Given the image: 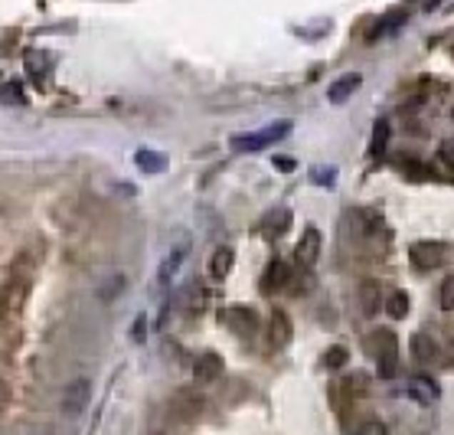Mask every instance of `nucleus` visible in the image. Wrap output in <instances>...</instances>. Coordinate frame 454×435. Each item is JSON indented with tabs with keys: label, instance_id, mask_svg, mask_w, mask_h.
Masks as SVG:
<instances>
[{
	"label": "nucleus",
	"instance_id": "nucleus-27",
	"mask_svg": "<svg viewBox=\"0 0 454 435\" xmlns=\"http://www.w3.org/2000/svg\"><path fill=\"white\" fill-rule=\"evenodd\" d=\"M438 4H441V0H428V10H435V7H438Z\"/></svg>",
	"mask_w": 454,
	"mask_h": 435
},
{
	"label": "nucleus",
	"instance_id": "nucleus-9",
	"mask_svg": "<svg viewBox=\"0 0 454 435\" xmlns=\"http://www.w3.org/2000/svg\"><path fill=\"white\" fill-rule=\"evenodd\" d=\"M356 298H360V308H363V314L366 318H373V314H379L383 311V285L379 281H373V279H366L360 285V291H356Z\"/></svg>",
	"mask_w": 454,
	"mask_h": 435
},
{
	"label": "nucleus",
	"instance_id": "nucleus-8",
	"mask_svg": "<svg viewBox=\"0 0 454 435\" xmlns=\"http://www.w3.org/2000/svg\"><path fill=\"white\" fill-rule=\"evenodd\" d=\"M438 383L425 376V373H415V376H408V396L415 399L418 406H435L438 403Z\"/></svg>",
	"mask_w": 454,
	"mask_h": 435
},
{
	"label": "nucleus",
	"instance_id": "nucleus-7",
	"mask_svg": "<svg viewBox=\"0 0 454 435\" xmlns=\"http://www.w3.org/2000/svg\"><path fill=\"white\" fill-rule=\"evenodd\" d=\"M360 86H363L360 72H343V76H337L331 86H327V101H331V105H343L350 95H356Z\"/></svg>",
	"mask_w": 454,
	"mask_h": 435
},
{
	"label": "nucleus",
	"instance_id": "nucleus-5",
	"mask_svg": "<svg viewBox=\"0 0 454 435\" xmlns=\"http://www.w3.org/2000/svg\"><path fill=\"white\" fill-rule=\"evenodd\" d=\"M321 246H323L321 229H317V226H308L304 236L298 239V246H294V259H298L301 269H314L317 259H321Z\"/></svg>",
	"mask_w": 454,
	"mask_h": 435
},
{
	"label": "nucleus",
	"instance_id": "nucleus-26",
	"mask_svg": "<svg viewBox=\"0 0 454 435\" xmlns=\"http://www.w3.org/2000/svg\"><path fill=\"white\" fill-rule=\"evenodd\" d=\"M275 167H278V171H285V174H288V171H294L298 164H294L291 157H275Z\"/></svg>",
	"mask_w": 454,
	"mask_h": 435
},
{
	"label": "nucleus",
	"instance_id": "nucleus-11",
	"mask_svg": "<svg viewBox=\"0 0 454 435\" xmlns=\"http://www.w3.org/2000/svg\"><path fill=\"white\" fill-rule=\"evenodd\" d=\"M193 376L200 383H213L223 376V357L219 354H213V350H206V354H200L196 357V364H193Z\"/></svg>",
	"mask_w": 454,
	"mask_h": 435
},
{
	"label": "nucleus",
	"instance_id": "nucleus-13",
	"mask_svg": "<svg viewBox=\"0 0 454 435\" xmlns=\"http://www.w3.org/2000/svg\"><path fill=\"white\" fill-rule=\"evenodd\" d=\"M294 337V327H291V318H288V311H271V344L278 350H285Z\"/></svg>",
	"mask_w": 454,
	"mask_h": 435
},
{
	"label": "nucleus",
	"instance_id": "nucleus-24",
	"mask_svg": "<svg viewBox=\"0 0 454 435\" xmlns=\"http://www.w3.org/2000/svg\"><path fill=\"white\" fill-rule=\"evenodd\" d=\"M26 69H30L33 76H36V82H43V69H46V59H39V56L30 49V53H26Z\"/></svg>",
	"mask_w": 454,
	"mask_h": 435
},
{
	"label": "nucleus",
	"instance_id": "nucleus-1",
	"mask_svg": "<svg viewBox=\"0 0 454 435\" xmlns=\"http://www.w3.org/2000/svg\"><path fill=\"white\" fill-rule=\"evenodd\" d=\"M294 124L288 121V118H281V121H271L268 128H262V131H252V134H236V138L229 141V148L236 151V154H258V151L271 148L275 141L288 138V131H291Z\"/></svg>",
	"mask_w": 454,
	"mask_h": 435
},
{
	"label": "nucleus",
	"instance_id": "nucleus-17",
	"mask_svg": "<svg viewBox=\"0 0 454 435\" xmlns=\"http://www.w3.org/2000/svg\"><path fill=\"white\" fill-rule=\"evenodd\" d=\"M408 308H412V301H408L405 291H389V295H385V311H389V318H395V321L405 318Z\"/></svg>",
	"mask_w": 454,
	"mask_h": 435
},
{
	"label": "nucleus",
	"instance_id": "nucleus-22",
	"mask_svg": "<svg viewBox=\"0 0 454 435\" xmlns=\"http://www.w3.org/2000/svg\"><path fill=\"white\" fill-rule=\"evenodd\" d=\"M4 101H7V105H24L26 95H24V89H20V82H14V79L4 82Z\"/></svg>",
	"mask_w": 454,
	"mask_h": 435
},
{
	"label": "nucleus",
	"instance_id": "nucleus-15",
	"mask_svg": "<svg viewBox=\"0 0 454 435\" xmlns=\"http://www.w3.org/2000/svg\"><path fill=\"white\" fill-rule=\"evenodd\" d=\"M134 164H138V171H144V174H163L167 171V154L151 151V148H141L138 154H134Z\"/></svg>",
	"mask_w": 454,
	"mask_h": 435
},
{
	"label": "nucleus",
	"instance_id": "nucleus-20",
	"mask_svg": "<svg viewBox=\"0 0 454 435\" xmlns=\"http://www.w3.org/2000/svg\"><path fill=\"white\" fill-rule=\"evenodd\" d=\"M350 360V350L347 347H340V344H333L331 350H327V357H323V364L331 366V370H340V366Z\"/></svg>",
	"mask_w": 454,
	"mask_h": 435
},
{
	"label": "nucleus",
	"instance_id": "nucleus-12",
	"mask_svg": "<svg viewBox=\"0 0 454 435\" xmlns=\"http://www.w3.org/2000/svg\"><path fill=\"white\" fill-rule=\"evenodd\" d=\"M288 279H291V269H288L285 259H271L268 269H265V275H262V291L271 295V291H278V288H285Z\"/></svg>",
	"mask_w": 454,
	"mask_h": 435
},
{
	"label": "nucleus",
	"instance_id": "nucleus-10",
	"mask_svg": "<svg viewBox=\"0 0 454 435\" xmlns=\"http://www.w3.org/2000/svg\"><path fill=\"white\" fill-rule=\"evenodd\" d=\"M89 396H92V386H89V380H76L66 386V396H62V409L69 412V416H79V412L85 409V403H89Z\"/></svg>",
	"mask_w": 454,
	"mask_h": 435
},
{
	"label": "nucleus",
	"instance_id": "nucleus-6",
	"mask_svg": "<svg viewBox=\"0 0 454 435\" xmlns=\"http://www.w3.org/2000/svg\"><path fill=\"white\" fill-rule=\"evenodd\" d=\"M190 256V236H180L177 242H173V249L167 252V259L161 262V272H157V281L161 285H170L173 281V275L180 272V265H183V259Z\"/></svg>",
	"mask_w": 454,
	"mask_h": 435
},
{
	"label": "nucleus",
	"instance_id": "nucleus-21",
	"mask_svg": "<svg viewBox=\"0 0 454 435\" xmlns=\"http://www.w3.org/2000/svg\"><path fill=\"white\" fill-rule=\"evenodd\" d=\"M438 304L441 311H454V275H448L438 288Z\"/></svg>",
	"mask_w": 454,
	"mask_h": 435
},
{
	"label": "nucleus",
	"instance_id": "nucleus-2",
	"mask_svg": "<svg viewBox=\"0 0 454 435\" xmlns=\"http://www.w3.org/2000/svg\"><path fill=\"white\" fill-rule=\"evenodd\" d=\"M373 344V354H376V366H379V376L383 380H393L399 373V337L393 331H376L370 337Z\"/></svg>",
	"mask_w": 454,
	"mask_h": 435
},
{
	"label": "nucleus",
	"instance_id": "nucleus-18",
	"mask_svg": "<svg viewBox=\"0 0 454 435\" xmlns=\"http://www.w3.org/2000/svg\"><path fill=\"white\" fill-rule=\"evenodd\" d=\"M385 138H389V124H385V121H376V124H373V138H370V157H379V154H383Z\"/></svg>",
	"mask_w": 454,
	"mask_h": 435
},
{
	"label": "nucleus",
	"instance_id": "nucleus-16",
	"mask_svg": "<svg viewBox=\"0 0 454 435\" xmlns=\"http://www.w3.org/2000/svg\"><path fill=\"white\" fill-rule=\"evenodd\" d=\"M412 357H415L418 364H435V360H438V344H435V337H428V334L412 337Z\"/></svg>",
	"mask_w": 454,
	"mask_h": 435
},
{
	"label": "nucleus",
	"instance_id": "nucleus-3",
	"mask_svg": "<svg viewBox=\"0 0 454 435\" xmlns=\"http://www.w3.org/2000/svg\"><path fill=\"white\" fill-rule=\"evenodd\" d=\"M219 321H223L229 331H236L239 337H252L255 327H258V314H255V308H246V304H232V308H223Z\"/></svg>",
	"mask_w": 454,
	"mask_h": 435
},
{
	"label": "nucleus",
	"instance_id": "nucleus-23",
	"mask_svg": "<svg viewBox=\"0 0 454 435\" xmlns=\"http://www.w3.org/2000/svg\"><path fill=\"white\" fill-rule=\"evenodd\" d=\"M353 435H389V429H385V422H379V419H363L360 426L353 429Z\"/></svg>",
	"mask_w": 454,
	"mask_h": 435
},
{
	"label": "nucleus",
	"instance_id": "nucleus-19",
	"mask_svg": "<svg viewBox=\"0 0 454 435\" xmlns=\"http://www.w3.org/2000/svg\"><path fill=\"white\" fill-rule=\"evenodd\" d=\"M311 180H314L317 186H333V184H337V167H327V164H321V167H314V171H311Z\"/></svg>",
	"mask_w": 454,
	"mask_h": 435
},
{
	"label": "nucleus",
	"instance_id": "nucleus-4",
	"mask_svg": "<svg viewBox=\"0 0 454 435\" xmlns=\"http://www.w3.org/2000/svg\"><path fill=\"white\" fill-rule=\"evenodd\" d=\"M448 256V246L445 242H435V239H425V242H412L408 246V259L418 265V269H435L441 265Z\"/></svg>",
	"mask_w": 454,
	"mask_h": 435
},
{
	"label": "nucleus",
	"instance_id": "nucleus-14",
	"mask_svg": "<svg viewBox=\"0 0 454 435\" xmlns=\"http://www.w3.org/2000/svg\"><path fill=\"white\" fill-rule=\"evenodd\" d=\"M232 265H236V252H232L229 246H219L213 252V259H209V275H213L216 281H223L226 275L232 272Z\"/></svg>",
	"mask_w": 454,
	"mask_h": 435
},
{
	"label": "nucleus",
	"instance_id": "nucleus-25",
	"mask_svg": "<svg viewBox=\"0 0 454 435\" xmlns=\"http://www.w3.org/2000/svg\"><path fill=\"white\" fill-rule=\"evenodd\" d=\"M441 157H445L448 167H454V138H448L445 144H441Z\"/></svg>",
	"mask_w": 454,
	"mask_h": 435
}]
</instances>
